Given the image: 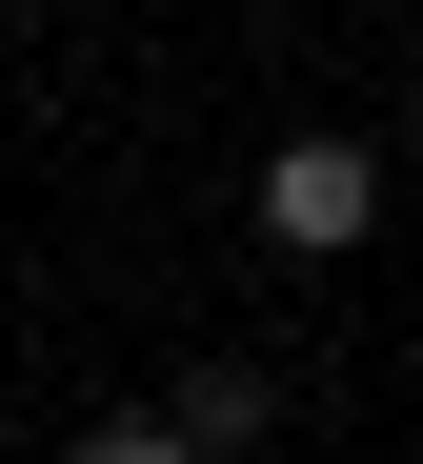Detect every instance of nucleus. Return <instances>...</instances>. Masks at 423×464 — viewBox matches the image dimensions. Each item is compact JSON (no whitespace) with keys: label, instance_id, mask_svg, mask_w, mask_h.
<instances>
[{"label":"nucleus","instance_id":"3","mask_svg":"<svg viewBox=\"0 0 423 464\" xmlns=\"http://www.w3.org/2000/svg\"><path fill=\"white\" fill-rule=\"evenodd\" d=\"M81 464H202V444L161 424V404H121V424H81Z\"/></svg>","mask_w":423,"mask_h":464},{"label":"nucleus","instance_id":"2","mask_svg":"<svg viewBox=\"0 0 423 464\" xmlns=\"http://www.w3.org/2000/svg\"><path fill=\"white\" fill-rule=\"evenodd\" d=\"M161 424H182L202 464H263V363H182V383H161Z\"/></svg>","mask_w":423,"mask_h":464},{"label":"nucleus","instance_id":"1","mask_svg":"<svg viewBox=\"0 0 423 464\" xmlns=\"http://www.w3.org/2000/svg\"><path fill=\"white\" fill-rule=\"evenodd\" d=\"M263 243H283V263H343V243H383V162H363L343 121H303L283 162H263Z\"/></svg>","mask_w":423,"mask_h":464},{"label":"nucleus","instance_id":"4","mask_svg":"<svg viewBox=\"0 0 423 464\" xmlns=\"http://www.w3.org/2000/svg\"><path fill=\"white\" fill-rule=\"evenodd\" d=\"M403 141H423V121H403Z\"/></svg>","mask_w":423,"mask_h":464}]
</instances>
